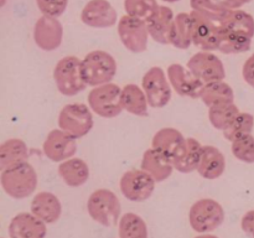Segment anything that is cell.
Wrapping results in <instances>:
<instances>
[{
	"label": "cell",
	"instance_id": "2e32d148",
	"mask_svg": "<svg viewBox=\"0 0 254 238\" xmlns=\"http://www.w3.org/2000/svg\"><path fill=\"white\" fill-rule=\"evenodd\" d=\"M64 30L57 17L42 15L34 27V40L37 47L44 51H54L62 42Z\"/></svg>",
	"mask_w": 254,
	"mask_h": 238
},
{
	"label": "cell",
	"instance_id": "836d02e7",
	"mask_svg": "<svg viewBox=\"0 0 254 238\" xmlns=\"http://www.w3.org/2000/svg\"><path fill=\"white\" fill-rule=\"evenodd\" d=\"M159 6L160 5L156 0H124V10L127 15L145 21L146 24L155 15Z\"/></svg>",
	"mask_w": 254,
	"mask_h": 238
},
{
	"label": "cell",
	"instance_id": "603a6c76",
	"mask_svg": "<svg viewBox=\"0 0 254 238\" xmlns=\"http://www.w3.org/2000/svg\"><path fill=\"white\" fill-rule=\"evenodd\" d=\"M57 173L69 187H79L89 178L88 164L79 158H71L60 163Z\"/></svg>",
	"mask_w": 254,
	"mask_h": 238
},
{
	"label": "cell",
	"instance_id": "e0dca14e",
	"mask_svg": "<svg viewBox=\"0 0 254 238\" xmlns=\"http://www.w3.org/2000/svg\"><path fill=\"white\" fill-rule=\"evenodd\" d=\"M46 232V223L32 212L19 213L9 225L10 238H45Z\"/></svg>",
	"mask_w": 254,
	"mask_h": 238
},
{
	"label": "cell",
	"instance_id": "8992f818",
	"mask_svg": "<svg viewBox=\"0 0 254 238\" xmlns=\"http://www.w3.org/2000/svg\"><path fill=\"white\" fill-rule=\"evenodd\" d=\"M57 124L61 130L76 139L83 138L93 128L92 109L83 103L67 104L60 112Z\"/></svg>",
	"mask_w": 254,
	"mask_h": 238
},
{
	"label": "cell",
	"instance_id": "8fae6325",
	"mask_svg": "<svg viewBox=\"0 0 254 238\" xmlns=\"http://www.w3.org/2000/svg\"><path fill=\"white\" fill-rule=\"evenodd\" d=\"M188 68L205 84L226 78L222 61L211 51H200L188 61Z\"/></svg>",
	"mask_w": 254,
	"mask_h": 238
},
{
	"label": "cell",
	"instance_id": "7c38bea8",
	"mask_svg": "<svg viewBox=\"0 0 254 238\" xmlns=\"http://www.w3.org/2000/svg\"><path fill=\"white\" fill-rule=\"evenodd\" d=\"M46 158L54 163H62L73 158L77 153V141L74 136L61 129H55L47 134L42 145Z\"/></svg>",
	"mask_w": 254,
	"mask_h": 238
},
{
	"label": "cell",
	"instance_id": "4fadbf2b",
	"mask_svg": "<svg viewBox=\"0 0 254 238\" xmlns=\"http://www.w3.org/2000/svg\"><path fill=\"white\" fill-rule=\"evenodd\" d=\"M190 14L192 17V44L202 51L218 50L222 26L205 19L196 11Z\"/></svg>",
	"mask_w": 254,
	"mask_h": 238
},
{
	"label": "cell",
	"instance_id": "d590c367",
	"mask_svg": "<svg viewBox=\"0 0 254 238\" xmlns=\"http://www.w3.org/2000/svg\"><path fill=\"white\" fill-rule=\"evenodd\" d=\"M232 154L240 161L254 164V136L248 134L232 141Z\"/></svg>",
	"mask_w": 254,
	"mask_h": 238
},
{
	"label": "cell",
	"instance_id": "9c48e42d",
	"mask_svg": "<svg viewBox=\"0 0 254 238\" xmlns=\"http://www.w3.org/2000/svg\"><path fill=\"white\" fill-rule=\"evenodd\" d=\"M118 36L127 50L140 54L148 49L149 30L145 21L123 15L118 21Z\"/></svg>",
	"mask_w": 254,
	"mask_h": 238
},
{
	"label": "cell",
	"instance_id": "7a4b0ae2",
	"mask_svg": "<svg viewBox=\"0 0 254 238\" xmlns=\"http://www.w3.org/2000/svg\"><path fill=\"white\" fill-rule=\"evenodd\" d=\"M54 79L60 93L67 97L76 96L88 86L84 81L82 61L76 56H66L57 62Z\"/></svg>",
	"mask_w": 254,
	"mask_h": 238
},
{
	"label": "cell",
	"instance_id": "6da1fadb",
	"mask_svg": "<svg viewBox=\"0 0 254 238\" xmlns=\"http://www.w3.org/2000/svg\"><path fill=\"white\" fill-rule=\"evenodd\" d=\"M0 178L6 195L15 200L29 197L37 187L36 170L27 161L2 170Z\"/></svg>",
	"mask_w": 254,
	"mask_h": 238
},
{
	"label": "cell",
	"instance_id": "f1b7e54d",
	"mask_svg": "<svg viewBox=\"0 0 254 238\" xmlns=\"http://www.w3.org/2000/svg\"><path fill=\"white\" fill-rule=\"evenodd\" d=\"M191 9L220 26H222L230 12L232 11L220 4L217 0H191Z\"/></svg>",
	"mask_w": 254,
	"mask_h": 238
},
{
	"label": "cell",
	"instance_id": "4dcf8cb0",
	"mask_svg": "<svg viewBox=\"0 0 254 238\" xmlns=\"http://www.w3.org/2000/svg\"><path fill=\"white\" fill-rule=\"evenodd\" d=\"M119 238H149L148 226L139 215L126 213L119 220Z\"/></svg>",
	"mask_w": 254,
	"mask_h": 238
},
{
	"label": "cell",
	"instance_id": "e575fe53",
	"mask_svg": "<svg viewBox=\"0 0 254 238\" xmlns=\"http://www.w3.org/2000/svg\"><path fill=\"white\" fill-rule=\"evenodd\" d=\"M253 126L254 117L252 114L247 113V112H240V114L236 117L235 120L231 123V125L223 130V135L227 140L232 143L236 139L252 133Z\"/></svg>",
	"mask_w": 254,
	"mask_h": 238
},
{
	"label": "cell",
	"instance_id": "8d00e7d4",
	"mask_svg": "<svg viewBox=\"0 0 254 238\" xmlns=\"http://www.w3.org/2000/svg\"><path fill=\"white\" fill-rule=\"evenodd\" d=\"M36 5L45 16L59 17L66 11L68 0H36Z\"/></svg>",
	"mask_w": 254,
	"mask_h": 238
},
{
	"label": "cell",
	"instance_id": "1f68e13d",
	"mask_svg": "<svg viewBox=\"0 0 254 238\" xmlns=\"http://www.w3.org/2000/svg\"><path fill=\"white\" fill-rule=\"evenodd\" d=\"M222 27L240 32L251 39L254 36V19L243 10H232L223 22Z\"/></svg>",
	"mask_w": 254,
	"mask_h": 238
},
{
	"label": "cell",
	"instance_id": "277c9868",
	"mask_svg": "<svg viewBox=\"0 0 254 238\" xmlns=\"http://www.w3.org/2000/svg\"><path fill=\"white\" fill-rule=\"evenodd\" d=\"M88 215L97 223L106 227L114 226L121 215V202L114 192L107 188H99L91 193L87 201Z\"/></svg>",
	"mask_w": 254,
	"mask_h": 238
},
{
	"label": "cell",
	"instance_id": "ba28073f",
	"mask_svg": "<svg viewBox=\"0 0 254 238\" xmlns=\"http://www.w3.org/2000/svg\"><path fill=\"white\" fill-rule=\"evenodd\" d=\"M156 181L143 169L126 171L119 181V188L126 198L133 202L149 200L155 190Z\"/></svg>",
	"mask_w": 254,
	"mask_h": 238
},
{
	"label": "cell",
	"instance_id": "f35d334b",
	"mask_svg": "<svg viewBox=\"0 0 254 238\" xmlns=\"http://www.w3.org/2000/svg\"><path fill=\"white\" fill-rule=\"evenodd\" d=\"M241 227L246 235L250 236L251 238H254V210L248 211L243 215Z\"/></svg>",
	"mask_w": 254,
	"mask_h": 238
},
{
	"label": "cell",
	"instance_id": "60d3db41",
	"mask_svg": "<svg viewBox=\"0 0 254 238\" xmlns=\"http://www.w3.org/2000/svg\"><path fill=\"white\" fill-rule=\"evenodd\" d=\"M251 0H236V2H237L238 4V6H242V5H245V4H247V2H250Z\"/></svg>",
	"mask_w": 254,
	"mask_h": 238
},
{
	"label": "cell",
	"instance_id": "ac0fdd59",
	"mask_svg": "<svg viewBox=\"0 0 254 238\" xmlns=\"http://www.w3.org/2000/svg\"><path fill=\"white\" fill-rule=\"evenodd\" d=\"M141 169L153 176L156 182H163L175 170L173 164V159L166 154L151 148L144 153Z\"/></svg>",
	"mask_w": 254,
	"mask_h": 238
},
{
	"label": "cell",
	"instance_id": "4316f807",
	"mask_svg": "<svg viewBox=\"0 0 254 238\" xmlns=\"http://www.w3.org/2000/svg\"><path fill=\"white\" fill-rule=\"evenodd\" d=\"M200 98L202 99V102L208 108L222 106V104L235 103L233 102L235 101V93H233L232 87L223 81L205 84Z\"/></svg>",
	"mask_w": 254,
	"mask_h": 238
},
{
	"label": "cell",
	"instance_id": "74e56055",
	"mask_svg": "<svg viewBox=\"0 0 254 238\" xmlns=\"http://www.w3.org/2000/svg\"><path fill=\"white\" fill-rule=\"evenodd\" d=\"M242 76L246 83L254 89V54L251 55L243 63Z\"/></svg>",
	"mask_w": 254,
	"mask_h": 238
},
{
	"label": "cell",
	"instance_id": "3957f363",
	"mask_svg": "<svg viewBox=\"0 0 254 238\" xmlns=\"http://www.w3.org/2000/svg\"><path fill=\"white\" fill-rule=\"evenodd\" d=\"M82 71L88 86L97 87L111 83L117 73V62L109 52L94 50L82 60Z\"/></svg>",
	"mask_w": 254,
	"mask_h": 238
},
{
	"label": "cell",
	"instance_id": "52a82bcc",
	"mask_svg": "<svg viewBox=\"0 0 254 238\" xmlns=\"http://www.w3.org/2000/svg\"><path fill=\"white\" fill-rule=\"evenodd\" d=\"M88 104L97 116L114 118L124 111L122 104V88L112 82L93 87L88 94Z\"/></svg>",
	"mask_w": 254,
	"mask_h": 238
},
{
	"label": "cell",
	"instance_id": "9a60e30c",
	"mask_svg": "<svg viewBox=\"0 0 254 238\" xmlns=\"http://www.w3.org/2000/svg\"><path fill=\"white\" fill-rule=\"evenodd\" d=\"M84 25L94 29H107L118 22V14L108 0H89L81 12Z\"/></svg>",
	"mask_w": 254,
	"mask_h": 238
},
{
	"label": "cell",
	"instance_id": "5b68a950",
	"mask_svg": "<svg viewBox=\"0 0 254 238\" xmlns=\"http://www.w3.org/2000/svg\"><path fill=\"white\" fill-rule=\"evenodd\" d=\"M223 207L212 198H201L196 201L189 212V222L192 230L198 233H210L217 230L223 223Z\"/></svg>",
	"mask_w": 254,
	"mask_h": 238
},
{
	"label": "cell",
	"instance_id": "cb8c5ba5",
	"mask_svg": "<svg viewBox=\"0 0 254 238\" xmlns=\"http://www.w3.org/2000/svg\"><path fill=\"white\" fill-rule=\"evenodd\" d=\"M122 104L124 111L139 117L149 114V102L143 88L138 84H127L122 88Z\"/></svg>",
	"mask_w": 254,
	"mask_h": 238
},
{
	"label": "cell",
	"instance_id": "5bb4252c",
	"mask_svg": "<svg viewBox=\"0 0 254 238\" xmlns=\"http://www.w3.org/2000/svg\"><path fill=\"white\" fill-rule=\"evenodd\" d=\"M168 78L174 91L183 97L200 98L205 87V83L190 69L178 63H173L168 67Z\"/></svg>",
	"mask_w": 254,
	"mask_h": 238
},
{
	"label": "cell",
	"instance_id": "484cf974",
	"mask_svg": "<svg viewBox=\"0 0 254 238\" xmlns=\"http://www.w3.org/2000/svg\"><path fill=\"white\" fill-rule=\"evenodd\" d=\"M170 44L179 50L189 49L192 44V17L190 12H180L175 16Z\"/></svg>",
	"mask_w": 254,
	"mask_h": 238
},
{
	"label": "cell",
	"instance_id": "7402d4cb",
	"mask_svg": "<svg viewBox=\"0 0 254 238\" xmlns=\"http://www.w3.org/2000/svg\"><path fill=\"white\" fill-rule=\"evenodd\" d=\"M225 169L226 159L222 151L213 145L203 146L197 168L198 174L207 180H215L222 175Z\"/></svg>",
	"mask_w": 254,
	"mask_h": 238
},
{
	"label": "cell",
	"instance_id": "d6a6232c",
	"mask_svg": "<svg viewBox=\"0 0 254 238\" xmlns=\"http://www.w3.org/2000/svg\"><path fill=\"white\" fill-rule=\"evenodd\" d=\"M240 114V109L235 103L222 104V106L212 107L208 111V119L211 124L218 130H225L231 125L236 117Z\"/></svg>",
	"mask_w": 254,
	"mask_h": 238
},
{
	"label": "cell",
	"instance_id": "ffe728a7",
	"mask_svg": "<svg viewBox=\"0 0 254 238\" xmlns=\"http://www.w3.org/2000/svg\"><path fill=\"white\" fill-rule=\"evenodd\" d=\"M31 212L45 223H55L62 213V206L56 195L47 191L39 192L31 202Z\"/></svg>",
	"mask_w": 254,
	"mask_h": 238
},
{
	"label": "cell",
	"instance_id": "44dd1931",
	"mask_svg": "<svg viewBox=\"0 0 254 238\" xmlns=\"http://www.w3.org/2000/svg\"><path fill=\"white\" fill-rule=\"evenodd\" d=\"M174 12L170 7L160 5L158 11L148 22L149 35L154 41L161 45L170 44L171 30L174 24Z\"/></svg>",
	"mask_w": 254,
	"mask_h": 238
},
{
	"label": "cell",
	"instance_id": "30bf717a",
	"mask_svg": "<svg viewBox=\"0 0 254 238\" xmlns=\"http://www.w3.org/2000/svg\"><path fill=\"white\" fill-rule=\"evenodd\" d=\"M141 88L145 92L149 106L153 108H163L170 102L173 87L160 67H151L144 74Z\"/></svg>",
	"mask_w": 254,
	"mask_h": 238
},
{
	"label": "cell",
	"instance_id": "7bdbcfd3",
	"mask_svg": "<svg viewBox=\"0 0 254 238\" xmlns=\"http://www.w3.org/2000/svg\"><path fill=\"white\" fill-rule=\"evenodd\" d=\"M5 2H6V0H1V2H0V6H4Z\"/></svg>",
	"mask_w": 254,
	"mask_h": 238
},
{
	"label": "cell",
	"instance_id": "d4e9b609",
	"mask_svg": "<svg viewBox=\"0 0 254 238\" xmlns=\"http://www.w3.org/2000/svg\"><path fill=\"white\" fill-rule=\"evenodd\" d=\"M29 149L25 141L21 139H7L0 145V169L5 170L7 168L27 161Z\"/></svg>",
	"mask_w": 254,
	"mask_h": 238
},
{
	"label": "cell",
	"instance_id": "b9f144b4",
	"mask_svg": "<svg viewBox=\"0 0 254 238\" xmlns=\"http://www.w3.org/2000/svg\"><path fill=\"white\" fill-rule=\"evenodd\" d=\"M164 2H169V4H173V2H178L180 1V0H163Z\"/></svg>",
	"mask_w": 254,
	"mask_h": 238
},
{
	"label": "cell",
	"instance_id": "ab89813d",
	"mask_svg": "<svg viewBox=\"0 0 254 238\" xmlns=\"http://www.w3.org/2000/svg\"><path fill=\"white\" fill-rule=\"evenodd\" d=\"M195 238H220V237H217V236L215 235H210V233H202V235L196 236Z\"/></svg>",
	"mask_w": 254,
	"mask_h": 238
},
{
	"label": "cell",
	"instance_id": "83f0119b",
	"mask_svg": "<svg viewBox=\"0 0 254 238\" xmlns=\"http://www.w3.org/2000/svg\"><path fill=\"white\" fill-rule=\"evenodd\" d=\"M184 141H185V138L179 130L174 128H163L155 133L151 141V146L173 159L179 149L183 146Z\"/></svg>",
	"mask_w": 254,
	"mask_h": 238
},
{
	"label": "cell",
	"instance_id": "f546056e",
	"mask_svg": "<svg viewBox=\"0 0 254 238\" xmlns=\"http://www.w3.org/2000/svg\"><path fill=\"white\" fill-rule=\"evenodd\" d=\"M251 45H252L251 37L240 34V32L232 31V30L225 29V27L221 29V41L218 50L222 54H242L251 49Z\"/></svg>",
	"mask_w": 254,
	"mask_h": 238
},
{
	"label": "cell",
	"instance_id": "d6986e66",
	"mask_svg": "<svg viewBox=\"0 0 254 238\" xmlns=\"http://www.w3.org/2000/svg\"><path fill=\"white\" fill-rule=\"evenodd\" d=\"M203 145L198 143L195 138H188L184 141L183 146L174 155L173 164L175 170L179 173L189 174L197 170L201 160Z\"/></svg>",
	"mask_w": 254,
	"mask_h": 238
}]
</instances>
